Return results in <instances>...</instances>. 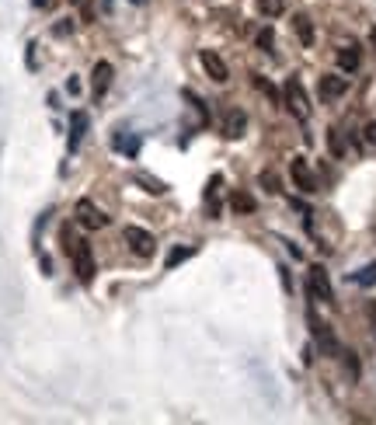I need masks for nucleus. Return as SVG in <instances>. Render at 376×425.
I'll return each instance as SVG.
<instances>
[{"label":"nucleus","mask_w":376,"mask_h":425,"mask_svg":"<svg viewBox=\"0 0 376 425\" xmlns=\"http://www.w3.org/2000/svg\"><path fill=\"white\" fill-rule=\"evenodd\" d=\"M262 185H265V192H272V195H276V192H283V188H279V174H276V171H262Z\"/></svg>","instance_id":"obj_24"},{"label":"nucleus","mask_w":376,"mask_h":425,"mask_svg":"<svg viewBox=\"0 0 376 425\" xmlns=\"http://www.w3.org/2000/svg\"><path fill=\"white\" fill-rule=\"evenodd\" d=\"M220 185H223L220 174H213V178L206 181V195H202V202H206V216H209V220L220 216Z\"/></svg>","instance_id":"obj_12"},{"label":"nucleus","mask_w":376,"mask_h":425,"mask_svg":"<svg viewBox=\"0 0 376 425\" xmlns=\"http://www.w3.org/2000/svg\"><path fill=\"white\" fill-rule=\"evenodd\" d=\"M70 3H84V0H70Z\"/></svg>","instance_id":"obj_33"},{"label":"nucleus","mask_w":376,"mask_h":425,"mask_svg":"<svg viewBox=\"0 0 376 425\" xmlns=\"http://www.w3.org/2000/svg\"><path fill=\"white\" fill-rule=\"evenodd\" d=\"M251 84H255V87H258V91H262L269 101H283V94H279V91H276V87H272V84L262 77V73H255V77H251Z\"/></svg>","instance_id":"obj_20"},{"label":"nucleus","mask_w":376,"mask_h":425,"mask_svg":"<svg viewBox=\"0 0 376 425\" xmlns=\"http://www.w3.org/2000/svg\"><path fill=\"white\" fill-rule=\"evenodd\" d=\"M66 91H70V94H77V91H80V80H77V77H70V80H66Z\"/></svg>","instance_id":"obj_28"},{"label":"nucleus","mask_w":376,"mask_h":425,"mask_svg":"<svg viewBox=\"0 0 376 425\" xmlns=\"http://www.w3.org/2000/svg\"><path fill=\"white\" fill-rule=\"evenodd\" d=\"M126 244H129V251H136L140 258H150L157 241H153V234L143 230V227H126Z\"/></svg>","instance_id":"obj_7"},{"label":"nucleus","mask_w":376,"mask_h":425,"mask_svg":"<svg viewBox=\"0 0 376 425\" xmlns=\"http://www.w3.org/2000/svg\"><path fill=\"white\" fill-rule=\"evenodd\" d=\"M230 202H234V209H237V213H255V199H251L248 192H234V199H230Z\"/></svg>","instance_id":"obj_21"},{"label":"nucleus","mask_w":376,"mask_h":425,"mask_svg":"<svg viewBox=\"0 0 376 425\" xmlns=\"http://www.w3.org/2000/svg\"><path fill=\"white\" fill-rule=\"evenodd\" d=\"M73 213H77V223H80L84 230H101V227L108 223V216H105L91 199H77V209H73Z\"/></svg>","instance_id":"obj_5"},{"label":"nucleus","mask_w":376,"mask_h":425,"mask_svg":"<svg viewBox=\"0 0 376 425\" xmlns=\"http://www.w3.org/2000/svg\"><path fill=\"white\" fill-rule=\"evenodd\" d=\"M199 59H202V70L216 80V84H223V80H230V70H227V63L216 56V52H209V49H202L199 52Z\"/></svg>","instance_id":"obj_10"},{"label":"nucleus","mask_w":376,"mask_h":425,"mask_svg":"<svg viewBox=\"0 0 376 425\" xmlns=\"http://www.w3.org/2000/svg\"><path fill=\"white\" fill-rule=\"evenodd\" d=\"M366 140L376 147V122H366Z\"/></svg>","instance_id":"obj_27"},{"label":"nucleus","mask_w":376,"mask_h":425,"mask_svg":"<svg viewBox=\"0 0 376 425\" xmlns=\"http://www.w3.org/2000/svg\"><path fill=\"white\" fill-rule=\"evenodd\" d=\"M307 297L317 300V304H335V290H331V279H328L324 265H310V272H307Z\"/></svg>","instance_id":"obj_2"},{"label":"nucleus","mask_w":376,"mask_h":425,"mask_svg":"<svg viewBox=\"0 0 376 425\" xmlns=\"http://www.w3.org/2000/svg\"><path fill=\"white\" fill-rule=\"evenodd\" d=\"M70 258H73V272H77V279H80V283H94V272H98V265H94L91 244L77 237V241H73V251H70Z\"/></svg>","instance_id":"obj_3"},{"label":"nucleus","mask_w":376,"mask_h":425,"mask_svg":"<svg viewBox=\"0 0 376 425\" xmlns=\"http://www.w3.org/2000/svg\"><path fill=\"white\" fill-rule=\"evenodd\" d=\"M84 133H87V112H73L70 115V136H66V150L77 154V147L84 143Z\"/></svg>","instance_id":"obj_11"},{"label":"nucleus","mask_w":376,"mask_h":425,"mask_svg":"<svg viewBox=\"0 0 376 425\" xmlns=\"http://www.w3.org/2000/svg\"><path fill=\"white\" fill-rule=\"evenodd\" d=\"M307 325H310V335H314V342L328 352V356H335L338 352V342H335V335H331V328L317 318V311L314 307H307Z\"/></svg>","instance_id":"obj_4"},{"label":"nucleus","mask_w":376,"mask_h":425,"mask_svg":"<svg viewBox=\"0 0 376 425\" xmlns=\"http://www.w3.org/2000/svg\"><path fill=\"white\" fill-rule=\"evenodd\" d=\"M293 28H296V35H300L303 45H314V24H310L307 14H296V17H293Z\"/></svg>","instance_id":"obj_17"},{"label":"nucleus","mask_w":376,"mask_h":425,"mask_svg":"<svg viewBox=\"0 0 376 425\" xmlns=\"http://www.w3.org/2000/svg\"><path fill=\"white\" fill-rule=\"evenodd\" d=\"M283 101H286V108H289L300 122L310 119V98H307L300 77H289V80H286V87H283Z\"/></svg>","instance_id":"obj_1"},{"label":"nucleus","mask_w":376,"mask_h":425,"mask_svg":"<svg viewBox=\"0 0 376 425\" xmlns=\"http://www.w3.org/2000/svg\"><path fill=\"white\" fill-rule=\"evenodd\" d=\"M31 3H35V7H42V3H45V0H31Z\"/></svg>","instance_id":"obj_31"},{"label":"nucleus","mask_w":376,"mask_h":425,"mask_svg":"<svg viewBox=\"0 0 376 425\" xmlns=\"http://www.w3.org/2000/svg\"><path fill=\"white\" fill-rule=\"evenodd\" d=\"M349 279H352L356 286H366V290L376 286V262H370V265H366V269H359V272H352Z\"/></svg>","instance_id":"obj_19"},{"label":"nucleus","mask_w":376,"mask_h":425,"mask_svg":"<svg viewBox=\"0 0 376 425\" xmlns=\"http://www.w3.org/2000/svg\"><path fill=\"white\" fill-rule=\"evenodd\" d=\"M328 143H331V154H335V157H342V154H345V143H342L338 129H328Z\"/></svg>","instance_id":"obj_25"},{"label":"nucleus","mask_w":376,"mask_h":425,"mask_svg":"<svg viewBox=\"0 0 376 425\" xmlns=\"http://www.w3.org/2000/svg\"><path fill=\"white\" fill-rule=\"evenodd\" d=\"M133 181H136V185H143V188H146L150 195H164V192H167V185H164L160 178L146 174V171H136V174H133Z\"/></svg>","instance_id":"obj_16"},{"label":"nucleus","mask_w":376,"mask_h":425,"mask_svg":"<svg viewBox=\"0 0 376 425\" xmlns=\"http://www.w3.org/2000/svg\"><path fill=\"white\" fill-rule=\"evenodd\" d=\"M289 178H293V185L300 188V192H317V178H314V171H310V164L303 161V157H293V164H289Z\"/></svg>","instance_id":"obj_6"},{"label":"nucleus","mask_w":376,"mask_h":425,"mask_svg":"<svg viewBox=\"0 0 376 425\" xmlns=\"http://www.w3.org/2000/svg\"><path fill=\"white\" fill-rule=\"evenodd\" d=\"M345 356V370H349V377H359V359L352 356V352H342Z\"/></svg>","instance_id":"obj_26"},{"label":"nucleus","mask_w":376,"mask_h":425,"mask_svg":"<svg viewBox=\"0 0 376 425\" xmlns=\"http://www.w3.org/2000/svg\"><path fill=\"white\" fill-rule=\"evenodd\" d=\"M345 91H349V80H345V77H335V73L321 77V84H317V94H321V101H338Z\"/></svg>","instance_id":"obj_9"},{"label":"nucleus","mask_w":376,"mask_h":425,"mask_svg":"<svg viewBox=\"0 0 376 425\" xmlns=\"http://www.w3.org/2000/svg\"><path fill=\"white\" fill-rule=\"evenodd\" d=\"M303 363H307V366L314 363V345H307V349H303Z\"/></svg>","instance_id":"obj_29"},{"label":"nucleus","mask_w":376,"mask_h":425,"mask_svg":"<svg viewBox=\"0 0 376 425\" xmlns=\"http://www.w3.org/2000/svg\"><path fill=\"white\" fill-rule=\"evenodd\" d=\"M338 70L342 73H356L359 70V45H342L338 49Z\"/></svg>","instance_id":"obj_14"},{"label":"nucleus","mask_w":376,"mask_h":425,"mask_svg":"<svg viewBox=\"0 0 376 425\" xmlns=\"http://www.w3.org/2000/svg\"><path fill=\"white\" fill-rule=\"evenodd\" d=\"M258 10L265 17H279L283 14V0H258Z\"/></svg>","instance_id":"obj_22"},{"label":"nucleus","mask_w":376,"mask_h":425,"mask_svg":"<svg viewBox=\"0 0 376 425\" xmlns=\"http://www.w3.org/2000/svg\"><path fill=\"white\" fill-rule=\"evenodd\" d=\"M112 63H105V59H98L94 63V73H91V94H94V101H101L105 98V91L112 87Z\"/></svg>","instance_id":"obj_8"},{"label":"nucleus","mask_w":376,"mask_h":425,"mask_svg":"<svg viewBox=\"0 0 376 425\" xmlns=\"http://www.w3.org/2000/svg\"><path fill=\"white\" fill-rule=\"evenodd\" d=\"M112 147H115L119 154H126V157H136V154H140V136H126V133H115V136H112Z\"/></svg>","instance_id":"obj_15"},{"label":"nucleus","mask_w":376,"mask_h":425,"mask_svg":"<svg viewBox=\"0 0 376 425\" xmlns=\"http://www.w3.org/2000/svg\"><path fill=\"white\" fill-rule=\"evenodd\" d=\"M244 129H248V115H244L241 108H230V112H227V119H223V133H227L230 140H241V136H244Z\"/></svg>","instance_id":"obj_13"},{"label":"nucleus","mask_w":376,"mask_h":425,"mask_svg":"<svg viewBox=\"0 0 376 425\" xmlns=\"http://www.w3.org/2000/svg\"><path fill=\"white\" fill-rule=\"evenodd\" d=\"M129 3H136V7H140V3H146V0H129Z\"/></svg>","instance_id":"obj_32"},{"label":"nucleus","mask_w":376,"mask_h":425,"mask_svg":"<svg viewBox=\"0 0 376 425\" xmlns=\"http://www.w3.org/2000/svg\"><path fill=\"white\" fill-rule=\"evenodd\" d=\"M255 42H258V49H262V52H272V45H276V35H272V28H262Z\"/></svg>","instance_id":"obj_23"},{"label":"nucleus","mask_w":376,"mask_h":425,"mask_svg":"<svg viewBox=\"0 0 376 425\" xmlns=\"http://www.w3.org/2000/svg\"><path fill=\"white\" fill-rule=\"evenodd\" d=\"M192 255H195V248H188V244H178V248H171V251H167L164 265H167V269H178V265H181V262H188Z\"/></svg>","instance_id":"obj_18"},{"label":"nucleus","mask_w":376,"mask_h":425,"mask_svg":"<svg viewBox=\"0 0 376 425\" xmlns=\"http://www.w3.org/2000/svg\"><path fill=\"white\" fill-rule=\"evenodd\" d=\"M370 42H373V49H376V28H373V31H370Z\"/></svg>","instance_id":"obj_30"}]
</instances>
